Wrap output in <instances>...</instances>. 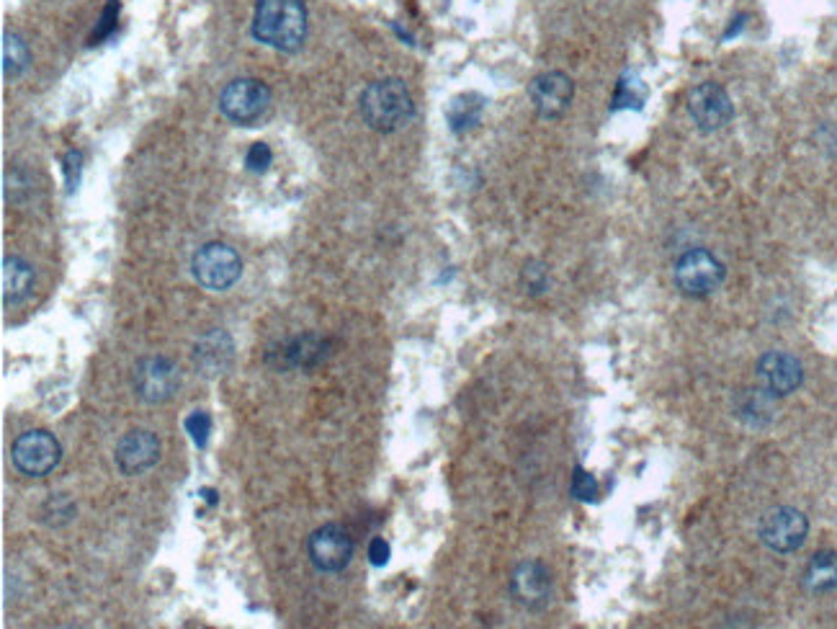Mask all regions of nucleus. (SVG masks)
I'll use <instances>...</instances> for the list:
<instances>
[{"instance_id":"1","label":"nucleus","mask_w":837,"mask_h":629,"mask_svg":"<svg viewBox=\"0 0 837 629\" xmlns=\"http://www.w3.org/2000/svg\"><path fill=\"white\" fill-rule=\"evenodd\" d=\"M253 36L266 47L294 52L307 36V9L301 0H258Z\"/></svg>"},{"instance_id":"2","label":"nucleus","mask_w":837,"mask_h":629,"mask_svg":"<svg viewBox=\"0 0 837 629\" xmlns=\"http://www.w3.org/2000/svg\"><path fill=\"white\" fill-rule=\"evenodd\" d=\"M412 96L399 78L374 80L361 93V117L374 132L389 134L410 122Z\"/></svg>"},{"instance_id":"3","label":"nucleus","mask_w":837,"mask_h":629,"mask_svg":"<svg viewBox=\"0 0 837 629\" xmlns=\"http://www.w3.org/2000/svg\"><path fill=\"white\" fill-rule=\"evenodd\" d=\"M724 282V264L706 249H691L675 261V287L685 297L704 299Z\"/></svg>"},{"instance_id":"4","label":"nucleus","mask_w":837,"mask_h":629,"mask_svg":"<svg viewBox=\"0 0 837 629\" xmlns=\"http://www.w3.org/2000/svg\"><path fill=\"white\" fill-rule=\"evenodd\" d=\"M194 279L209 291H228L243 274V261L224 243H207L191 261Z\"/></svg>"},{"instance_id":"5","label":"nucleus","mask_w":837,"mask_h":629,"mask_svg":"<svg viewBox=\"0 0 837 629\" xmlns=\"http://www.w3.org/2000/svg\"><path fill=\"white\" fill-rule=\"evenodd\" d=\"M271 91L255 78H238L220 93L222 114L240 126H253L268 111Z\"/></svg>"},{"instance_id":"6","label":"nucleus","mask_w":837,"mask_h":629,"mask_svg":"<svg viewBox=\"0 0 837 629\" xmlns=\"http://www.w3.org/2000/svg\"><path fill=\"white\" fill-rule=\"evenodd\" d=\"M11 460L29 477H47L63 460V446L49 431H26L13 441Z\"/></svg>"},{"instance_id":"7","label":"nucleus","mask_w":837,"mask_h":629,"mask_svg":"<svg viewBox=\"0 0 837 629\" xmlns=\"http://www.w3.org/2000/svg\"><path fill=\"white\" fill-rule=\"evenodd\" d=\"M180 387L178 366L165 356H145L134 366V393L150 406L168 402Z\"/></svg>"},{"instance_id":"8","label":"nucleus","mask_w":837,"mask_h":629,"mask_svg":"<svg viewBox=\"0 0 837 629\" xmlns=\"http://www.w3.org/2000/svg\"><path fill=\"white\" fill-rule=\"evenodd\" d=\"M307 552L320 573H341L351 565L353 539L338 523H326V527L312 531Z\"/></svg>"},{"instance_id":"9","label":"nucleus","mask_w":837,"mask_h":629,"mask_svg":"<svg viewBox=\"0 0 837 629\" xmlns=\"http://www.w3.org/2000/svg\"><path fill=\"white\" fill-rule=\"evenodd\" d=\"M806 534H810V521H806L802 511H796L791 506L773 508L760 521V539H763V544L771 547L773 552H783V555L796 552L804 544Z\"/></svg>"},{"instance_id":"10","label":"nucleus","mask_w":837,"mask_h":629,"mask_svg":"<svg viewBox=\"0 0 837 629\" xmlns=\"http://www.w3.org/2000/svg\"><path fill=\"white\" fill-rule=\"evenodd\" d=\"M689 114L696 122L698 130L716 132L727 126L735 117L729 93L719 84H701L689 93Z\"/></svg>"},{"instance_id":"11","label":"nucleus","mask_w":837,"mask_h":629,"mask_svg":"<svg viewBox=\"0 0 837 629\" xmlns=\"http://www.w3.org/2000/svg\"><path fill=\"white\" fill-rule=\"evenodd\" d=\"M510 594L524 609H544L552 598V575L539 560H524L510 575Z\"/></svg>"},{"instance_id":"12","label":"nucleus","mask_w":837,"mask_h":629,"mask_svg":"<svg viewBox=\"0 0 837 629\" xmlns=\"http://www.w3.org/2000/svg\"><path fill=\"white\" fill-rule=\"evenodd\" d=\"M572 93H575V86H572L570 75L562 70L541 73L529 86L533 109L539 111L541 119H560L570 109Z\"/></svg>"},{"instance_id":"13","label":"nucleus","mask_w":837,"mask_h":629,"mask_svg":"<svg viewBox=\"0 0 837 629\" xmlns=\"http://www.w3.org/2000/svg\"><path fill=\"white\" fill-rule=\"evenodd\" d=\"M114 460L117 467L122 470L124 475H142V472L153 470L157 460H161V439H157L153 431L145 429H134L124 433L117 444Z\"/></svg>"},{"instance_id":"14","label":"nucleus","mask_w":837,"mask_h":629,"mask_svg":"<svg viewBox=\"0 0 837 629\" xmlns=\"http://www.w3.org/2000/svg\"><path fill=\"white\" fill-rule=\"evenodd\" d=\"M758 377L768 393L781 398V395H791L802 385L804 369L799 358L786 354V351H768L758 362Z\"/></svg>"},{"instance_id":"15","label":"nucleus","mask_w":837,"mask_h":629,"mask_svg":"<svg viewBox=\"0 0 837 629\" xmlns=\"http://www.w3.org/2000/svg\"><path fill=\"white\" fill-rule=\"evenodd\" d=\"M235 358V343L228 331H209L194 346V364L203 377L214 379L230 369Z\"/></svg>"},{"instance_id":"16","label":"nucleus","mask_w":837,"mask_h":629,"mask_svg":"<svg viewBox=\"0 0 837 629\" xmlns=\"http://www.w3.org/2000/svg\"><path fill=\"white\" fill-rule=\"evenodd\" d=\"M268 356H278L282 369H312L328 356V341L315 333L294 335V339L282 343V349L271 351Z\"/></svg>"},{"instance_id":"17","label":"nucleus","mask_w":837,"mask_h":629,"mask_svg":"<svg viewBox=\"0 0 837 629\" xmlns=\"http://www.w3.org/2000/svg\"><path fill=\"white\" fill-rule=\"evenodd\" d=\"M34 289V268L19 256L3 258V305L16 307L29 299Z\"/></svg>"},{"instance_id":"18","label":"nucleus","mask_w":837,"mask_h":629,"mask_svg":"<svg viewBox=\"0 0 837 629\" xmlns=\"http://www.w3.org/2000/svg\"><path fill=\"white\" fill-rule=\"evenodd\" d=\"M804 588L812 594H827L837 588V552H817L804 571Z\"/></svg>"},{"instance_id":"19","label":"nucleus","mask_w":837,"mask_h":629,"mask_svg":"<svg viewBox=\"0 0 837 629\" xmlns=\"http://www.w3.org/2000/svg\"><path fill=\"white\" fill-rule=\"evenodd\" d=\"M482 109H485V99H482V96H477V93L456 96V99H451L449 109H447L449 126L454 132L472 130V126L480 122Z\"/></svg>"},{"instance_id":"20","label":"nucleus","mask_w":837,"mask_h":629,"mask_svg":"<svg viewBox=\"0 0 837 629\" xmlns=\"http://www.w3.org/2000/svg\"><path fill=\"white\" fill-rule=\"evenodd\" d=\"M773 393L768 389H745L740 398V418H745L748 423L756 426H766L773 418Z\"/></svg>"},{"instance_id":"21","label":"nucleus","mask_w":837,"mask_h":629,"mask_svg":"<svg viewBox=\"0 0 837 629\" xmlns=\"http://www.w3.org/2000/svg\"><path fill=\"white\" fill-rule=\"evenodd\" d=\"M29 65V47L26 42L16 34L3 36V75L5 78H16L26 70Z\"/></svg>"},{"instance_id":"22","label":"nucleus","mask_w":837,"mask_h":629,"mask_svg":"<svg viewBox=\"0 0 837 629\" xmlns=\"http://www.w3.org/2000/svg\"><path fill=\"white\" fill-rule=\"evenodd\" d=\"M184 426L196 446L203 449L209 444V437H212V416H209L207 410H194L184 421Z\"/></svg>"},{"instance_id":"23","label":"nucleus","mask_w":837,"mask_h":629,"mask_svg":"<svg viewBox=\"0 0 837 629\" xmlns=\"http://www.w3.org/2000/svg\"><path fill=\"white\" fill-rule=\"evenodd\" d=\"M572 496L583 500V504H593V500L598 498V483H595V477L583 467H575V472H572Z\"/></svg>"},{"instance_id":"24","label":"nucleus","mask_w":837,"mask_h":629,"mask_svg":"<svg viewBox=\"0 0 837 629\" xmlns=\"http://www.w3.org/2000/svg\"><path fill=\"white\" fill-rule=\"evenodd\" d=\"M271 163H274V153H271L266 142H255V145H251V150H247L245 166L247 170H253V174H266Z\"/></svg>"},{"instance_id":"25","label":"nucleus","mask_w":837,"mask_h":629,"mask_svg":"<svg viewBox=\"0 0 837 629\" xmlns=\"http://www.w3.org/2000/svg\"><path fill=\"white\" fill-rule=\"evenodd\" d=\"M117 13H119V3L117 0H109V5L103 9L101 21H98L93 34H90V44H101L107 36H111V32L117 29Z\"/></svg>"},{"instance_id":"26","label":"nucleus","mask_w":837,"mask_h":629,"mask_svg":"<svg viewBox=\"0 0 837 629\" xmlns=\"http://www.w3.org/2000/svg\"><path fill=\"white\" fill-rule=\"evenodd\" d=\"M524 284H526V289L531 291V295H541V291H544L547 284H549L547 268L541 266V264H537V261L526 264V268H524Z\"/></svg>"},{"instance_id":"27","label":"nucleus","mask_w":837,"mask_h":629,"mask_svg":"<svg viewBox=\"0 0 837 629\" xmlns=\"http://www.w3.org/2000/svg\"><path fill=\"white\" fill-rule=\"evenodd\" d=\"M65 178H67V191H75L80 184V174H82V153L80 150H70V153L65 155Z\"/></svg>"},{"instance_id":"28","label":"nucleus","mask_w":837,"mask_h":629,"mask_svg":"<svg viewBox=\"0 0 837 629\" xmlns=\"http://www.w3.org/2000/svg\"><path fill=\"white\" fill-rule=\"evenodd\" d=\"M389 555H392L389 544L384 542L382 537L372 539V544H368V560H372V565H376V567H384V565L389 563Z\"/></svg>"}]
</instances>
